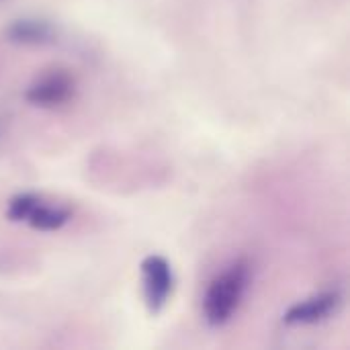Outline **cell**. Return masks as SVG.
Listing matches in <instances>:
<instances>
[{"mask_svg": "<svg viewBox=\"0 0 350 350\" xmlns=\"http://www.w3.org/2000/svg\"><path fill=\"white\" fill-rule=\"evenodd\" d=\"M72 219V209L66 205H55V203H47L39 197V201L35 203L31 215L27 217V226L37 230V232H57L62 230L68 221Z\"/></svg>", "mask_w": 350, "mask_h": 350, "instance_id": "8992f818", "label": "cell"}, {"mask_svg": "<svg viewBox=\"0 0 350 350\" xmlns=\"http://www.w3.org/2000/svg\"><path fill=\"white\" fill-rule=\"evenodd\" d=\"M250 283V265L248 260H236L226 271H221L207 287L203 297V316L205 322L213 328L228 324L238 312L244 293Z\"/></svg>", "mask_w": 350, "mask_h": 350, "instance_id": "6da1fadb", "label": "cell"}, {"mask_svg": "<svg viewBox=\"0 0 350 350\" xmlns=\"http://www.w3.org/2000/svg\"><path fill=\"white\" fill-rule=\"evenodd\" d=\"M142 291L144 304L152 316H158L168 306L174 291V273L170 262L160 254H150L142 260Z\"/></svg>", "mask_w": 350, "mask_h": 350, "instance_id": "7a4b0ae2", "label": "cell"}, {"mask_svg": "<svg viewBox=\"0 0 350 350\" xmlns=\"http://www.w3.org/2000/svg\"><path fill=\"white\" fill-rule=\"evenodd\" d=\"M6 39L16 45H47L55 41V27L45 21V18H35V16H25L12 21L6 31Z\"/></svg>", "mask_w": 350, "mask_h": 350, "instance_id": "5b68a950", "label": "cell"}, {"mask_svg": "<svg viewBox=\"0 0 350 350\" xmlns=\"http://www.w3.org/2000/svg\"><path fill=\"white\" fill-rule=\"evenodd\" d=\"M342 306V295L338 291H322L304 301L293 304L285 314L283 322L287 326H316L330 320Z\"/></svg>", "mask_w": 350, "mask_h": 350, "instance_id": "277c9868", "label": "cell"}, {"mask_svg": "<svg viewBox=\"0 0 350 350\" xmlns=\"http://www.w3.org/2000/svg\"><path fill=\"white\" fill-rule=\"evenodd\" d=\"M76 82L68 70H49L37 76L25 90V100L39 109H55L74 98Z\"/></svg>", "mask_w": 350, "mask_h": 350, "instance_id": "3957f363", "label": "cell"}, {"mask_svg": "<svg viewBox=\"0 0 350 350\" xmlns=\"http://www.w3.org/2000/svg\"><path fill=\"white\" fill-rule=\"evenodd\" d=\"M37 201H39V195H35V193H18V195H14L6 205V217L10 221H14V224H25Z\"/></svg>", "mask_w": 350, "mask_h": 350, "instance_id": "52a82bcc", "label": "cell"}]
</instances>
